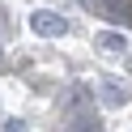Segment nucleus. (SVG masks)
Listing matches in <instances>:
<instances>
[{
	"instance_id": "obj_4",
	"label": "nucleus",
	"mask_w": 132,
	"mask_h": 132,
	"mask_svg": "<svg viewBox=\"0 0 132 132\" xmlns=\"http://www.w3.org/2000/svg\"><path fill=\"white\" fill-rule=\"evenodd\" d=\"M102 85H106V89H102V94H106V102H115V106H119L123 98H128V89H123L119 81H102Z\"/></svg>"
},
{
	"instance_id": "obj_2",
	"label": "nucleus",
	"mask_w": 132,
	"mask_h": 132,
	"mask_svg": "<svg viewBox=\"0 0 132 132\" xmlns=\"http://www.w3.org/2000/svg\"><path fill=\"white\" fill-rule=\"evenodd\" d=\"M68 132H102V119H98V111H89V106L72 111V123H68Z\"/></svg>"
},
{
	"instance_id": "obj_1",
	"label": "nucleus",
	"mask_w": 132,
	"mask_h": 132,
	"mask_svg": "<svg viewBox=\"0 0 132 132\" xmlns=\"http://www.w3.org/2000/svg\"><path fill=\"white\" fill-rule=\"evenodd\" d=\"M30 26H34V34H43V38H60V34H68V17H60V13H51V9L30 13Z\"/></svg>"
},
{
	"instance_id": "obj_3",
	"label": "nucleus",
	"mask_w": 132,
	"mask_h": 132,
	"mask_svg": "<svg viewBox=\"0 0 132 132\" xmlns=\"http://www.w3.org/2000/svg\"><path fill=\"white\" fill-rule=\"evenodd\" d=\"M94 43L102 47V51H111V55H119V51H128V38H123L119 30H102V34H98Z\"/></svg>"
},
{
	"instance_id": "obj_5",
	"label": "nucleus",
	"mask_w": 132,
	"mask_h": 132,
	"mask_svg": "<svg viewBox=\"0 0 132 132\" xmlns=\"http://www.w3.org/2000/svg\"><path fill=\"white\" fill-rule=\"evenodd\" d=\"M4 132H26V123H21V119H13V123H9Z\"/></svg>"
}]
</instances>
